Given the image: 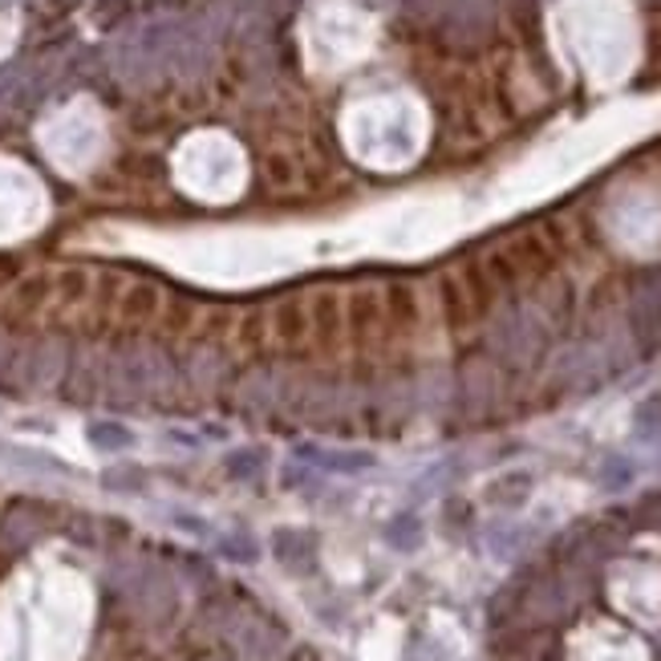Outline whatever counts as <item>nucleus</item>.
<instances>
[{"mask_svg":"<svg viewBox=\"0 0 661 661\" xmlns=\"http://www.w3.org/2000/svg\"><path fill=\"white\" fill-rule=\"evenodd\" d=\"M90 438L98 442V447L107 450H119V447H131V430H122V426H90Z\"/></svg>","mask_w":661,"mask_h":661,"instance_id":"obj_1","label":"nucleus"}]
</instances>
